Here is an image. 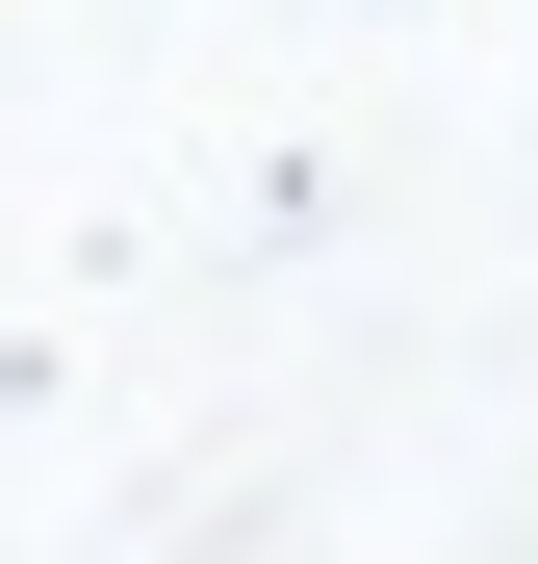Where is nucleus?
Instances as JSON below:
<instances>
[]
</instances>
